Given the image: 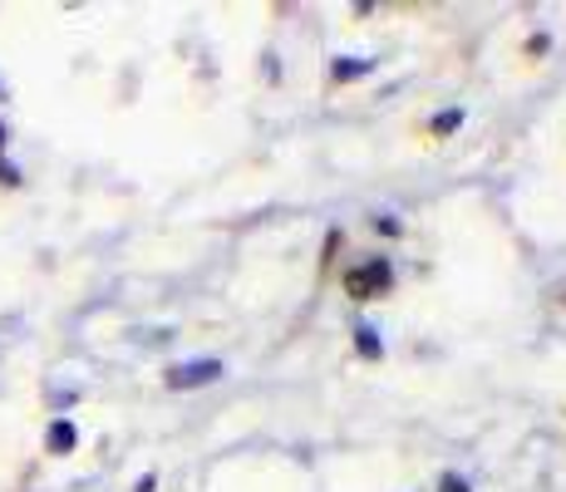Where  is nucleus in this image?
Here are the masks:
<instances>
[{"instance_id": "f257e3e1", "label": "nucleus", "mask_w": 566, "mask_h": 492, "mask_svg": "<svg viewBox=\"0 0 566 492\" xmlns=\"http://www.w3.org/2000/svg\"><path fill=\"white\" fill-rule=\"evenodd\" d=\"M389 286H395V266H389L385 257H369L365 266L345 271V295H355V301H375V295H385Z\"/></svg>"}, {"instance_id": "f03ea898", "label": "nucleus", "mask_w": 566, "mask_h": 492, "mask_svg": "<svg viewBox=\"0 0 566 492\" xmlns=\"http://www.w3.org/2000/svg\"><path fill=\"white\" fill-rule=\"evenodd\" d=\"M222 375H227L222 359L202 355V359H182V365H172L168 375H163V385L168 389H202V385H217Z\"/></svg>"}, {"instance_id": "7ed1b4c3", "label": "nucleus", "mask_w": 566, "mask_h": 492, "mask_svg": "<svg viewBox=\"0 0 566 492\" xmlns=\"http://www.w3.org/2000/svg\"><path fill=\"white\" fill-rule=\"evenodd\" d=\"M45 448H50L54 458L74 453V448H80V429H74V419H50V429H45Z\"/></svg>"}, {"instance_id": "20e7f679", "label": "nucleus", "mask_w": 566, "mask_h": 492, "mask_svg": "<svg viewBox=\"0 0 566 492\" xmlns=\"http://www.w3.org/2000/svg\"><path fill=\"white\" fill-rule=\"evenodd\" d=\"M369 70H375V60H360V54H345V60H335V64H331V80H335V84H355V80H365Z\"/></svg>"}, {"instance_id": "39448f33", "label": "nucleus", "mask_w": 566, "mask_h": 492, "mask_svg": "<svg viewBox=\"0 0 566 492\" xmlns=\"http://www.w3.org/2000/svg\"><path fill=\"white\" fill-rule=\"evenodd\" d=\"M355 355L360 359H385V341H379V331L375 325H355Z\"/></svg>"}, {"instance_id": "423d86ee", "label": "nucleus", "mask_w": 566, "mask_h": 492, "mask_svg": "<svg viewBox=\"0 0 566 492\" xmlns=\"http://www.w3.org/2000/svg\"><path fill=\"white\" fill-rule=\"evenodd\" d=\"M459 124H463V108H443V114H433L429 134H433V138H443V134H453Z\"/></svg>"}, {"instance_id": "0eeeda50", "label": "nucleus", "mask_w": 566, "mask_h": 492, "mask_svg": "<svg viewBox=\"0 0 566 492\" xmlns=\"http://www.w3.org/2000/svg\"><path fill=\"white\" fill-rule=\"evenodd\" d=\"M0 182H6V188H20V182H25V178H20V168H15V163H6V158H0Z\"/></svg>"}, {"instance_id": "6e6552de", "label": "nucleus", "mask_w": 566, "mask_h": 492, "mask_svg": "<svg viewBox=\"0 0 566 492\" xmlns=\"http://www.w3.org/2000/svg\"><path fill=\"white\" fill-rule=\"evenodd\" d=\"M439 492H468V483H463L459 473H443V478H439Z\"/></svg>"}, {"instance_id": "1a4fd4ad", "label": "nucleus", "mask_w": 566, "mask_h": 492, "mask_svg": "<svg viewBox=\"0 0 566 492\" xmlns=\"http://www.w3.org/2000/svg\"><path fill=\"white\" fill-rule=\"evenodd\" d=\"M154 488H158V478H154V473H144V478L134 483V492H154Z\"/></svg>"}, {"instance_id": "9d476101", "label": "nucleus", "mask_w": 566, "mask_h": 492, "mask_svg": "<svg viewBox=\"0 0 566 492\" xmlns=\"http://www.w3.org/2000/svg\"><path fill=\"white\" fill-rule=\"evenodd\" d=\"M6 144H10V128L0 124V158H6Z\"/></svg>"}, {"instance_id": "9b49d317", "label": "nucleus", "mask_w": 566, "mask_h": 492, "mask_svg": "<svg viewBox=\"0 0 566 492\" xmlns=\"http://www.w3.org/2000/svg\"><path fill=\"white\" fill-rule=\"evenodd\" d=\"M0 94H6V84H0Z\"/></svg>"}]
</instances>
